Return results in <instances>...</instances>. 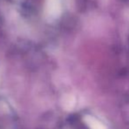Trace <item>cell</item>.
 <instances>
[{"label": "cell", "instance_id": "6da1fadb", "mask_svg": "<svg viewBox=\"0 0 129 129\" xmlns=\"http://www.w3.org/2000/svg\"><path fill=\"white\" fill-rule=\"evenodd\" d=\"M46 12L50 18H58L61 12V0H47Z\"/></svg>", "mask_w": 129, "mask_h": 129}]
</instances>
